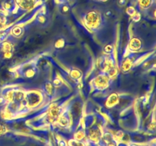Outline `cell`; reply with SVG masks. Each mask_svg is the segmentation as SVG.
<instances>
[{
	"mask_svg": "<svg viewBox=\"0 0 156 146\" xmlns=\"http://www.w3.org/2000/svg\"><path fill=\"white\" fill-rule=\"evenodd\" d=\"M84 22L89 29L95 30L98 28L101 24V15L97 11L88 12L84 17Z\"/></svg>",
	"mask_w": 156,
	"mask_h": 146,
	"instance_id": "obj_1",
	"label": "cell"
},
{
	"mask_svg": "<svg viewBox=\"0 0 156 146\" xmlns=\"http://www.w3.org/2000/svg\"><path fill=\"white\" fill-rule=\"evenodd\" d=\"M25 99L29 107H34L41 103V96L37 91H30L25 94Z\"/></svg>",
	"mask_w": 156,
	"mask_h": 146,
	"instance_id": "obj_2",
	"label": "cell"
},
{
	"mask_svg": "<svg viewBox=\"0 0 156 146\" xmlns=\"http://www.w3.org/2000/svg\"><path fill=\"white\" fill-rule=\"evenodd\" d=\"M109 83V76L108 75L101 74L99 75L94 80V85L96 88L99 90L105 89L108 86Z\"/></svg>",
	"mask_w": 156,
	"mask_h": 146,
	"instance_id": "obj_3",
	"label": "cell"
},
{
	"mask_svg": "<svg viewBox=\"0 0 156 146\" xmlns=\"http://www.w3.org/2000/svg\"><path fill=\"white\" fill-rule=\"evenodd\" d=\"M6 98L12 102L19 103L25 99V94L21 91H11L8 92Z\"/></svg>",
	"mask_w": 156,
	"mask_h": 146,
	"instance_id": "obj_4",
	"label": "cell"
},
{
	"mask_svg": "<svg viewBox=\"0 0 156 146\" xmlns=\"http://www.w3.org/2000/svg\"><path fill=\"white\" fill-rule=\"evenodd\" d=\"M101 129L99 126H94L89 129V138L94 142H99L101 139L102 136Z\"/></svg>",
	"mask_w": 156,
	"mask_h": 146,
	"instance_id": "obj_5",
	"label": "cell"
},
{
	"mask_svg": "<svg viewBox=\"0 0 156 146\" xmlns=\"http://www.w3.org/2000/svg\"><path fill=\"white\" fill-rule=\"evenodd\" d=\"M60 116V108L56 104L51 105L48 111V116L50 121H54L57 120L58 117Z\"/></svg>",
	"mask_w": 156,
	"mask_h": 146,
	"instance_id": "obj_6",
	"label": "cell"
},
{
	"mask_svg": "<svg viewBox=\"0 0 156 146\" xmlns=\"http://www.w3.org/2000/svg\"><path fill=\"white\" fill-rule=\"evenodd\" d=\"M143 47V43L139 38L133 37L129 43V49L133 52H137Z\"/></svg>",
	"mask_w": 156,
	"mask_h": 146,
	"instance_id": "obj_7",
	"label": "cell"
},
{
	"mask_svg": "<svg viewBox=\"0 0 156 146\" xmlns=\"http://www.w3.org/2000/svg\"><path fill=\"white\" fill-rule=\"evenodd\" d=\"M15 2L24 10H29L35 5V0H15Z\"/></svg>",
	"mask_w": 156,
	"mask_h": 146,
	"instance_id": "obj_8",
	"label": "cell"
},
{
	"mask_svg": "<svg viewBox=\"0 0 156 146\" xmlns=\"http://www.w3.org/2000/svg\"><path fill=\"white\" fill-rule=\"evenodd\" d=\"M119 102V96L116 93H113L108 97V100L106 101V106L108 107H113L115 105H117Z\"/></svg>",
	"mask_w": 156,
	"mask_h": 146,
	"instance_id": "obj_9",
	"label": "cell"
},
{
	"mask_svg": "<svg viewBox=\"0 0 156 146\" xmlns=\"http://www.w3.org/2000/svg\"><path fill=\"white\" fill-rule=\"evenodd\" d=\"M56 122H57L58 125L61 127H68L69 125V119L68 118L67 116L65 115L59 116L56 120Z\"/></svg>",
	"mask_w": 156,
	"mask_h": 146,
	"instance_id": "obj_10",
	"label": "cell"
},
{
	"mask_svg": "<svg viewBox=\"0 0 156 146\" xmlns=\"http://www.w3.org/2000/svg\"><path fill=\"white\" fill-rule=\"evenodd\" d=\"M70 76H71L72 78L75 79V80H78V79L81 78V77H82V72L77 68H73L70 71Z\"/></svg>",
	"mask_w": 156,
	"mask_h": 146,
	"instance_id": "obj_11",
	"label": "cell"
},
{
	"mask_svg": "<svg viewBox=\"0 0 156 146\" xmlns=\"http://www.w3.org/2000/svg\"><path fill=\"white\" fill-rule=\"evenodd\" d=\"M138 2L140 7L146 9L150 7L151 4H152V0H138Z\"/></svg>",
	"mask_w": 156,
	"mask_h": 146,
	"instance_id": "obj_12",
	"label": "cell"
},
{
	"mask_svg": "<svg viewBox=\"0 0 156 146\" xmlns=\"http://www.w3.org/2000/svg\"><path fill=\"white\" fill-rule=\"evenodd\" d=\"M131 67H132V62H131L130 60H129V59H126V60H125L124 62H123L121 68L122 70L126 72V71H128L130 69Z\"/></svg>",
	"mask_w": 156,
	"mask_h": 146,
	"instance_id": "obj_13",
	"label": "cell"
},
{
	"mask_svg": "<svg viewBox=\"0 0 156 146\" xmlns=\"http://www.w3.org/2000/svg\"><path fill=\"white\" fill-rule=\"evenodd\" d=\"M45 90H46V92L47 93V94H49V95H52L53 92V84L50 83V82H47V84L45 85Z\"/></svg>",
	"mask_w": 156,
	"mask_h": 146,
	"instance_id": "obj_14",
	"label": "cell"
},
{
	"mask_svg": "<svg viewBox=\"0 0 156 146\" xmlns=\"http://www.w3.org/2000/svg\"><path fill=\"white\" fill-rule=\"evenodd\" d=\"M69 146H86L82 141L72 139L69 141Z\"/></svg>",
	"mask_w": 156,
	"mask_h": 146,
	"instance_id": "obj_15",
	"label": "cell"
},
{
	"mask_svg": "<svg viewBox=\"0 0 156 146\" xmlns=\"http://www.w3.org/2000/svg\"><path fill=\"white\" fill-rule=\"evenodd\" d=\"M85 137V132L83 130H79L75 134V139L78 141H82Z\"/></svg>",
	"mask_w": 156,
	"mask_h": 146,
	"instance_id": "obj_16",
	"label": "cell"
},
{
	"mask_svg": "<svg viewBox=\"0 0 156 146\" xmlns=\"http://www.w3.org/2000/svg\"><path fill=\"white\" fill-rule=\"evenodd\" d=\"M69 6L66 3H63V4L60 6V8H59V11H60V12L62 14H67L69 12Z\"/></svg>",
	"mask_w": 156,
	"mask_h": 146,
	"instance_id": "obj_17",
	"label": "cell"
},
{
	"mask_svg": "<svg viewBox=\"0 0 156 146\" xmlns=\"http://www.w3.org/2000/svg\"><path fill=\"white\" fill-rule=\"evenodd\" d=\"M23 29L20 27H14L12 30V34L15 36H18L22 33Z\"/></svg>",
	"mask_w": 156,
	"mask_h": 146,
	"instance_id": "obj_18",
	"label": "cell"
},
{
	"mask_svg": "<svg viewBox=\"0 0 156 146\" xmlns=\"http://www.w3.org/2000/svg\"><path fill=\"white\" fill-rule=\"evenodd\" d=\"M126 13H127L128 15L131 17H132L134 14H136L137 12L136 10V9L133 7V6H128V7L126 8Z\"/></svg>",
	"mask_w": 156,
	"mask_h": 146,
	"instance_id": "obj_19",
	"label": "cell"
},
{
	"mask_svg": "<svg viewBox=\"0 0 156 146\" xmlns=\"http://www.w3.org/2000/svg\"><path fill=\"white\" fill-rule=\"evenodd\" d=\"M64 45H65V41H64V40L62 39V38L57 40V41L55 43V47L57 49L62 48V47H64Z\"/></svg>",
	"mask_w": 156,
	"mask_h": 146,
	"instance_id": "obj_20",
	"label": "cell"
},
{
	"mask_svg": "<svg viewBox=\"0 0 156 146\" xmlns=\"http://www.w3.org/2000/svg\"><path fill=\"white\" fill-rule=\"evenodd\" d=\"M113 50H114V48H113L112 45H111V44H108V45L105 46V48H104V51H105V53H107V54L111 53L113 52Z\"/></svg>",
	"mask_w": 156,
	"mask_h": 146,
	"instance_id": "obj_21",
	"label": "cell"
},
{
	"mask_svg": "<svg viewBox=\"0 0 156 146\" xmlns=\"http://www.w3.org/2000/svg\"><path fill=\"white\" fill-rule=\"evenodd\" d=\"M25 76L27 78H30L32 77V76H34V70L33 69V68H29L28 70H27V71H25Z\"/></svg>",
	"mask_w": 156,
	"mask_h": 146,
	"instance_id": "obj_22",
	"label": "cell"
},
{
	"mask_svg": "<svg viewBox=\"0 0 156 146\" xmlns=\"http://www.w3.org/2000/svg\"><path fill=\"white\" fill-rule=\"evenodd\" d=\"M132 19L133 21H135V22H137V21H139L141 19V15H140V13H138V12H136V13L134 14L132 16Z\"/></svg>",
	"mask_w": 156,
	"mask_h": 146,
	"instance_id": "obj_23",
	"label": "cell"
},
{
	"mask_svg": "<svg viewBox=\"0 0 156 146\" xmlns=\"http://www.w3.org/2000/svg\"><path fill=\"white\" fill-rule=\"evenodd\" d=\"M6 132H7V128H6L4 125L0 123V135H4Z\"/></svg>",
	"mask_w": 156,
	"mask_h": 146,
	"instance_id": "obj_24",
	"label": "cell"
},
{
	"mask_svg": "<svg viewBox=\"0 0 156 146\" xmlns=\"http://www.w3.org/2000/svg\"><path fill=\"white\" fill-rule=\"evenodd\" d=\"M128 2V0H117V5L120 7H124L126 5Z\"/></svg>",
	"mask_w": 156,
	"mask_h": 146,
	"instance_id": "obj_25",
	"label": "cell"
},
{
	"mask_svg": "<svg viewBox=\"0 0 156 146\" xmlns=\"http://www.w3.org/2000/svg\"><path fill=\"white\" fill-rule=\"evenodd\" d=\"M113 11L111 9H107L105 12V15L107 17V18H111V17L113 16Z\"/></svg>",
	"mask_w": 156,
	"mask_h": 146,
	"instance_id": "obj_26",
	"label": "cell"
},
{
	"mask_svg": "<svg viewBox=\"0 0 156 146\" xmlns=\"http://www.w3.org/2000/svg\"><path fill=\"white\" fill-rule=\"evenodd\" d=\"M61 85H62V82H61V81L59 79H55L53 82V85L55 87L61 86Z\"/></svg>",
	"mask_w": 156,
	"mask_h": 146,
	"instance_id": "obj_27",
	"label": "cell"
},
{
	"mask_svg": "<svg viewBox=\"0 0 156 146\" xmlns=\"http://www.w3.org/2000/svg\"><path fill=\"white\" fill-rule=\"evenodd\" d=\"M4 49L5 52H10L11 45L9 43H6L4 44Z\"/></svg>",
	"mask_w": 156,
	"mask_h": 146,
	"instance_id": "obj_28",
	"label": "cell"
},
{
	"mask_svg": "<svg viewBox=\"0 0 156 146\" xmlns=\"http://www.w3.org/2000/svg\"><path fill=\"white\" fill-rule=\"evenodd\" d=\"M58 145L59 146H67L66 142L65 140H59L58 141Z\"/></svg>",
	"mask_w": 156,
	"mask_h": 146,
	"instance_id": "obj_29",
	"label": "cell"
},
{
	"mask_svg": "<svg viewBox=\"0 0 156 146\" xmlns=\"http://www.w3.org/2000/svg\"><path fill=\"white\" fill-rule=\"evenodd\" d=\"M5 8L7 10H10L12 8V5L10 2H5Z\"/></svg>",
	"mask_w": 156,
	"mask_h": 146,
	"instance_id": "obj_30",
	"label": "cell"
},
{
	"mask_svg": "<svg viewBox=\"0 0 156 146\" xmlns=\"http://www.w3.org/2000/svg\"><path fill=\"white\" fill-rule=\"evenodd\" d=\"M5 102V99L3 97H0V104H3Z\"/></svg>",
	"mask_w": 156,
	"mask_h": 146,
	"instance_id": "obj_31",
	"label": "cell"
},
{
	"mask_svg": "<svg viewBox=\"0 0 156 146\" xmlns=\"http://www.w3.org/2000/svg\"><path fill=\"white\" fill-rule=\"evenodd\" d=\"M94 1H96V2H105L108 1V0H94Z\"/></svg>",
	"mask_w": 156,
	"mask_h": 146,
	"instance_id": "obj_32",
	"label": "cell"
},
{
	"mask_svg": "<svg viewBox=\"0 0 156 146\" xmlns=\"http://www.w3.org/2000/svg\"><path fill=\"white\" fill-rule=\"evenodd\" d=\"M60 1H62L63 3H66V2H68L71 1V0H60Z\"/></svg>",
	"mask_w": 156,
	"mask_h": 146,
	"instance_id": "obj_33",
	"label": "cell"
},
{
	"mask_svg": "<svg viewBox=\"0 0 156 146\" xmlns=\"http://www.w3.org/2000/svg\"><path fill=\"white\" fill-rule=\"evenodd\" d=\"M129 146H140V145H139V144H130Z\"/></svg>",
	"mask_w": 156,
	"mask_h": 146,
	"instance_id": "obj_34",
	"label": "cell"
}]
</instances>
